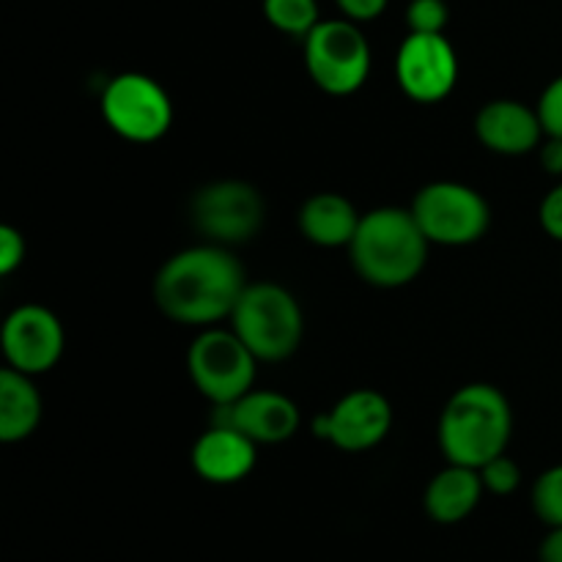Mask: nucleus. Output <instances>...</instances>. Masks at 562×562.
<instances>
[{
  "label": "nucleus",
  "mask_w": 562,
  "mask_h": 562,
  "mask_svg": "<svg viewBox=\"0 0 562 562\" xmlns=\"http://www.w3.org/2000/svg\"><path fill=\"white\" fill-rule=\"evenodd\" d=\"M247 274L231 247L203 245L187 247L170 256L154 278V302L176 324L214 327L231 318Z\"/></svg>",
  "instance_id": "f257e3e1"
},
{
  "label": "nucleus",
  "mask_w": 562,
  "mask_h": 562,
  "mask_svg": "<svg viewBox=\"0 0 562 562\" xmlns=\"http://www.w3.org/2000/svg\"><path fill=\"white\" fill-rule=\"evenodd\" d=\"M428 236L417 225L412 209L379 206L362 214L360 228L349 245L351 267L376 289H401L417 280L428 261Z\"/></svg>",
  "instance_id": "f03ea898"
},
{
  "label": "nucleus",
  "mask_w": 562,
  "mask_h": 562,
  "mask_svg": "<svg viewBox=\"0 0 562 562\" xmlns=\"http://www.w3.org/2000/svg\"><path fill=\"white\" fill-rule=\"evenodd\" d=\"M510 434L514 412L503 390L475 382L450 395L439 417L437 437L448 464L481 470L492 459L508 453Z\"/></svg>",
  "instance_id": "7ed1b4c3"
},
{
  "label": "nucleus",
  "mask_w": 562,
  "mask_h": 562,
  "mask_svg": "<svg viewBox=\"0 0 562 562\" xmlns=\"http://www.w3.org/2000/svg\"><path fill=\"white\" fill-rule=\"evenodd\" d=\"M231 329L261 362H283L300 349L305 316L289 289L278 283H247L231 313Z\"/></svg>",
  "instance_id": "20e7f679"
},
{
  "label": "nucleus",
  "mask_w": 562,
  "mask_h": 562,
  "mask_svg": "<svg viewBox=\"0 0 562 562\" xmlns=\"http://www.w3.org/2000/svg\"><path fill=\"white\" fill-rule=\"evenodd\" d=\"M258 357L234 329L206 327L187 351V373L198 393L214 406L236 404L256 387Z\"/></svg>",
  "instance_id": "39448f33"
},
{
  "label": "nucleus",
  "mask_w": 562,
  "mask_h": 562,
  "mask_svg": "<svg viewBox=\"0 0 562 562\" xmlns=\"http://www.w3.org/2000/svg\"><path fill=\"white\" fill-rule=\"evenodd\" d=\"M311 80L329 97H349L371 75V44L351 20H322L305 38Z\"/></svg>",
  "instance_id": "423d86ee"
},
{
  "label": "nucleus",
  "mask_w": 562,
  "mask_h": 562,
  "mask_svg": "<svg viewBox=\"0 0 562 562\" xmlns=\"http://www.w3.org/2000/svg\"><path fill=\"white\" fill-rule=\"evenodd\" d=\"M409 209L428 241L442 247L475 245L492 223L486 198L461 181H431L417 192Z\"/></svg>",
  "instance_id": "0eeeda50"
},
{
  "label": "nucleus",
  "mask_w": 562,
  "mask_h": 562,
  "mask_svg": "<svg viewBox=\"0 0 562 562\" xmlns=\"http://www.w3.org/2000/svg\"><path fill=\"white\" fill-rule=\"evenodd\" d=\"M102 119L130 143H157L173 126V99L140 71L115 75L102 91Z\"/></svg>",
  "instance_id": "6e6552de"
},
{
  "label": "nucleus",
  "mask_w": 562,
  "mask_h": 562,
  "mask_svg": "<svg viewBox=\"0 0 562 562\" xmlns=\"http://www.w3.org/2000/svg\"><path fill=\"white\" fill-rule=\"evenodd\" d=\"M192 228L212 245L236 247L258 236L267 220L261 192L239 179L212 181L192 195Z\"/></svg>",
  "instance_id": "1a4fd4ad"
},
{
  "label": "nucleus",
  "mask_w": 562,
  "mask_h": 562,
  "mask_svg": "<svg viewBox=\"0 0 562 562\" xmlns=\"http://www.w3.org/2000/svg\"><path fill=\"white\" fill-rule=\"evenodd\" d=\"M395 80L417 104H437L459 82V55L445 33H409L395 55Z\"/></svg>",
  "instance_id": "9d476101"
},
{
  "label": "nucleus",
  "mask_w": 562,
  "mask_h": 562,
  "mask_svg": "<svg viewBox=\"0 0 562 562\" xmlns=\"http://www.w3.org/2000/svg\"><path fill=\"white\" fill-rule=\"evenodd\" d=\"M393 428V406L379 390H351L324 415L313 417V434L346 453H366Z\"/></svg>",
  "instance_id": "9b49d317"
},
{
  "label": "nucleus",
  "mask_w": 562,
  "mask_h": 562,
  "mask_svg": "<svg viewBox=\"0 0 562 562\" xmlns=\"http://www.w3.org/2000/svg\"><path fill=\"white\" fill-rule=\"evenodd\" d=\"M66 349L64 324L49 307L20 305L3 324V357L9 368L38 376L58 366Z\"/></svg>",
  "instance_id": "f8f14e48"
},
{
  "label": "nucleus",
  "mask_w": 562,
  "mask_h": 562,
  "mask_svg": "<svg viewBox=\"0 0 562 562\" xmlns=\"http://www.w3.org/2000/svg\"><path fill=\"white\" fill-rule=\"evenodd\" d=\"M212 423L239 428L256 445H280L300 431L302 415L289 395L252 387L236 404L214 406Z\"/></svg>",
  "instance_id": "ddd939ff"
},
{
  "label": "nucleus",
  "mask_w": 562,
  "mask_h": 562,
  "mask_svg": "<svg viewBox=\"0 0 562 562\" xmlns=\"http://www.w3.org/2000/svg\"><path fill=\"white\" fill-rule=\"evenodd\" d=\"M258 445L239 428L212 423L192 445V470L198 477L217 486L239 483L256 470Z\"/></svg>",
  "instance_id": "4468645a"
},
{
  "label": "nucleus",
  "mask_w": 562,
  "mask_h": 562,
  "mask_svg": "<svg viewBox=\"0 0 562 562\" xmlns=\"http://www.w3.org/2000/svg\"><path fill=\"white\" fill-rule=\"evenodd\" d=\"M475 135L488 151L503 154V157H521V154L538 151L547 132L538 119V110L516 99H494L475 115Z\"/></svg>",
  "instance_id": "2eb2a0df"
},
{
  "label": "nucleus",
  "mask_w": 562,
  "mask_h": 562,
  "mask_svg": "<svg viewBox=\"0 0 562 562\" xmlns=\"http://www.w3.org/2000/svg\"><path fill=\"white\" fill-rule=\"evenodd\" d=\"M483 477L481 470L461 464H448L431 477L426 488V514L439 525H459L481 503Z\"/></svg>",
  "instance_id": "dca6fc26"
},
{
  "label": "nucleus",
  "mask_w": 562,
  "mask_h": 562,
  "mask_svg": "<svg viewBox=\"0 0 562 562\" xmlns=\"http://www.w3.org/2000/svg\"><path fill=\"white\" fill-rule=\"evenodd\" d=\"M362 214L340 192H318L300 209V231L318 247H349Z\"/></svg>",
  "instance_id": "f3484780"
},
{
  "label": "nucleus",
  "mask_w": 562,
  "mask_h": 562,
  "mask_svg": "<svg viewBox=\"0 0 562 562\" xmlns=\"http://www.w3.org/2000/svg\"><path fill=\"white\" fill-rule=\"evenodd\" d=\"M44 415L33 376L5 366L0 371V442L16 445L31 437Z\"/></svg>",
  "instance_id": "a211bd4d"
},
{
  "label": "nucleus",
  "mask_w": 562,
  "mask_h": 562,
  "mask_svg": "<svg viewBox=\"0 0 562 562\" xmlns=\"http://www.w3.org/2000/svg\"><path fill=\"white\" fill-rule=\"evenodd\" d=\"M263 16L274 31L305 38L322 22L318 0H263Z\"/></svg>",
  "instance_id": "6ab92c4d"
},
{
  "label": "nucleus",
  "mask_w": 562,
  "mask_h": 562,
  "mask_svg": "<svg viewBox=\"0 0 562 562\" xmlns=\"http://www.w3.org/2000/svg\"><path fill=\"white\" fill-rule=\"evenodd\" d=\"M532 508L547 527H562V464L538 475L532 486Z\"/></svg>",
  "instance_id": "aec40b11"
},
{
  "label": "nucleus",
  "mask_w": 562,
  "mask_h": 562,
  "mask_svg": "<svg viewBox=\"0 0 562 562\" xmlns=\"http://www.w3.org/2000/svg\"><path fill=\"white\" fill-rule=\"evenodd\" d=\"M448 16L445 0H409V5H406L409 33H445Z\"/></svg>",
  "instance_id": "412c9836"
},
{
  "label": "nucleus",
  "mask_w": 562,
  "mask_h": 562,
  "mask_svg": "<svg viewBox=\"0 0 562 562\" xmlns=\"http://www.w3.org/2000/svg\"><path fill=\"white\" fill-rule=\"evenodd\" d=\"M481 477L486 492L499 494V497H508V494H514L516 488L521 486V470L508 453L497 456V459H492L488 464H483Z\"/></svg>",
  "instance_id": "4be33fe9"
},
{
  "label": "nucleus",
  "mask_w": 562,
  "mask_h": 562,
  "mask_svg": "<svg viewBox=\"0 0 562 562\" xmlns=\"http://www.w3.org/2000/svg\"><path fill=\"white\" fill-rule=\"evenodd\" d=\"M538 119H541L543 132L549 137H562V75L554 77L547 88H543L541 99H538Z\"/></svg>",
  "instance_id": "5701e85b"
},
{
  "label": "nucleus",
  "mask_w": 562,
  "mask_h": 562,
  "mask_svg": "<svg viewBox=\"0 0 562 562\" xmlns=\"http://www.w3.org/2000/svg\"><path fill=\"white\" fill-rule=\"evenodd\" d=\"M25 236L14 225H0V274H14L25 261Z\"/></svg>",
  "instance_id": "b1692460"
},
{
  "label": "nucleus",
  "mask_w": 562,
  "mask_h": 562,
  "mask_svg": "<svg viewBox=\"0 0 562 562\" xmlns=\"http://www.w3.org/2000/svg\"><path fill=\"white\" fill-rule=\"evenodd\" d=\"M538 220H541V228L554 241H562V181L547 192V198L541 201V209H538Z\"/></svg>",
  "instance_id": "393cba45"
},
{
  "label": "nucleus",
  "mask_w": 562,
  "mask_h": 562,
  "mask_svg": "<svg viewBox=\"0 0 562 562\" xmlns=\"http://www.w3.org/2000/svg\"><path fill=\"white\" fill-rule=\"evenodd\" d=\"M340 9V14L346 16V20L351 22H371V20H379V16L384 14V9H387L390 0H335Z\"/></svg>",
  "instance_id": "a878e982"
},
{
  "label": "nucleus",
  "mask_w": 562,
  "mask_h": 562,
  "mask_svg": "<svg viewBox=\"0 0 562 562\" xmlns=\"http://www.w3.org/2000/svg\"><path fill=\"white\" fill-rule=\"evenodd\" d=\"M538 159H541L547 173L562 179V137H543V143L538 146Z\"/></svg>",
  "instance_id": "bb28decb"
},
{
  "label": "nucleus",
  "mask_w": 562,
  "mask_h": 562,
  "mask_svg": "<svg viewBox=\"0 0 562 562\" xmlns=\"http://www.w3.org/2000/svg\"><path fill=\"white\" fill-rule=\"evenodd\" d=\"M538 558L541 562H562V527H549V536L541 541Z\"/></svg>",
  "instance_id": "cd10ccee"
}]
</instances>
